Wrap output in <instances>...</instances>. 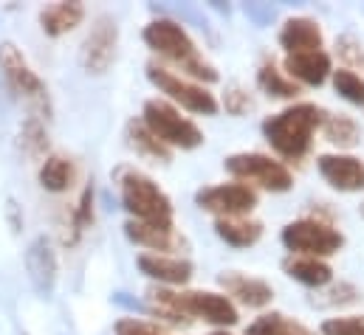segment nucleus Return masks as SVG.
<instances>
[{
	"instance_id": "nucleus-19",
	"label": "nucleus",
	"mask_w": 364,
	"mask_h": 335,
	"mask_svg": "<svg viewBox=\"0 0 364 335\" xmlns=\"http://www.w3.org/2000/svg\"><path fill=\"white\" fill-rule=\"evenodd\" d=\"M85 20V6L82 3H51L40 11V28L48 37H63L74 31Z\"/></svg>"
},
{
	"instance_id": "nucleus-20",
	"label": "nucleus",
	"mask_w": 364,
	"mask_h": 335,
	"mask_svg": "<svg viewBox=\"0 0 364 335\" xmlns=\"http://www.w3.org/2000/svg\"><path fill=\"white\" fill-rule=\"evenodd\" d=\"M215 234L232 248H252L263 237V223L249 217H220L215 220Z\"/></svg>"
},
{
	"instance_id": "nucleus-4",
	"label": "nucleus",
	"mask_w": 364,
	"mask_h": 335,
	"mask_svg": "<svg viewBox=\"0 0 364 335\" xmlns=\"http://www.w3.org/2000/svg\"><path fill=\"white\" fill-rule=\"evenodd\" d=\"M119 192H122V206L133 214L136 223L173 229V220H176L173 200L161 192V186L153 177L136 169H124L119 175Z\"/></svg>"
},
{
	"instance_id": "nucleus-2",
	"label": "nucleus",
	"mask_w": 364,
	"mask_h": 335,
	"mask_svg": "<svg viewBox=\"0 0 364 335\" xmlns=\"http://www.w3.org/2000/svg\"><path fill=\"white\" fill-rule=\"evenodd\" d=\"M153 310L173 324H181L186 319H200L215 327H235L237 324V307L229 296L212 293V290H186V293H173V290H153L150 293Z\"/></svg>"
},
{
	"instance_id": "nucleus-13",
	"label": "nucleus",
	"mask_w": 364,
	"mask_h": 335,
	"mask_svg": "<svg viewBox=\"0 0 364 335\" xmlns=\"http://www.w3.org/2000/svg\"><path fill=\"white\" fill-rule=\"evenodd\" d=\"M316 169L328 186L336 192H362L364 189V164L353 155H319Z\"/></svg>"
},
{
	"instance_id": "nucleus-28",
	"label": "nucleus",
	"mask_w": 364,
	"mask_h": 335,
	"mask_svg": "<svg viewBox=\"0 0 364 335\" xmlns=\"http://www.w3.org/2000/svg\"><path fill=\"white\" fill-rule=\"evenodd\" d=\"M20 144L28 155H43L48 150V136H46V127L37 121V119H28L20 130Z\"/></svg>"
},
{
	"instance_id": "nucleus-18",
	"label": "nucleus",
	"mask_w": 364,
	"mask_h": 335,
	"mask_svg": "<svg viewBox=\"0 0 364 335\" xmlns=\"http://www.w3.org/2000/svg\"><path fill=\"white\" fill-rule=\"evenodd\" d=\"M282 270L305 287H325L333 279V268L325 259H316V256H296L294 253L282 262Z\"/></svg>"
},
{
	"instance_id": "nucleus-14",
	"label": "nucleus",
	"mask_w": 364,
	"mask_h": 335,
	"mask_svg": "<svg viewBox=\"0 0 364 335\" xmlns=\"http://www.w3.org/2000/svg\"><path fill=\"white\" fill-rule=\"evenodd\" d=\"M220 287L226 290V296H232L235 302H240L243 307H252V310H263L269 307L274 299V287L269 282L257 279V276H246V273H223L220 276Z\"/></svg>"
},
{
	"instance_id": "nucleus-11",
	"label": "nucleus",
	"mask_w": 364,
	"mask_h": 335,
	"mask_svg": "<svg viewBox=\"0 0 364 335\" xmlns=\"http://www.w3.org/2000/svg\"><path fill=\"white\" fill-rule=\"evenodd\" d=\"M0 71L14 93H20L26 99H43L46 96L43 79L31 71L28 60L23 57V51L14 43H0Z\"/></svg>"
},
{
	"instance_id": "nucleus-22",
	"label": "nucleus",
	"mask_w": 364,
	"mask_h": 335,
	"mask_svg": "<svg viewBox=\"0 0 364 335\" xmlns=\"http://www.w3.org/2000/svg\"><path fill=\"white\" fill-rule=\"evenodd\" d=\"M322 133L325 138L339 147V150H350L362 141V127L353 116L348 113H325V121H322Z\"/></svg>"
},
{
	"instance_id": "nucleus-12",
	"label": "nucleus",
	"mask_w": 364,
	"mask_h": 335,
	"mask_svg": "<svg viewBox=\"0 0 364 335\" xmlns=\"http://www.w3.org/2000/svg\"><path fill=\"white\" fill-rule=\"evenodd\" d=\"M26 270L31 279V287L40 296H51L54 285H57V253L51 248L48 237H37L28 248H26Z\"/></svg>"
},
{
	"instance_id": "nucleus-5",
	"label": "nucleus",
	"mask_w": 364,
	"mask_h": 335,
	"mask_svg": "<svg viewBox=\"0 0 364 335\" xmlns=\"http://www.w3.org/2000/svg\"><path fill=\"white\" fill-rule=\"evenodd\" d=\"M141 124L164 144V147H178V150H195L203 144V133L195 121L181 116L178 107H173L164 99H150L144 101L141 110Z\"/></svg>"
},
{
	"instance_id": "nucleus-30",
	"label": "nucleus",
	"mask_w": 364,
	"mask_h": 335,
	"mask_svg": "<svg viewBox=\"0 0 364 335\" xmlns=\"http://www.w3.org/2000/svg\"><path fill=\"white\" fill-rule=\"evenodd\" d=\"M71 220H74V234H82L93 223V186H88V189L82 192V197H80V203H77Z\"/></svg>"
},
{
	"instance_id": "nucleus-17",
	"label": "nucleus",
	"mask_w": 364,
	"mask_h": 335,
	"mask_svg": "<svg viewBox=\"0 0 364 335\" xmlns=\"http://www.w3.org/2000/svg\"><path fill=\"white\" fill-rule=\"evenodd\" d=\"M139 270L161 285H186L192 279V262L167 253H141Z\"/></svg>"
},
{
	"instance_id": "nucleus-31",
	"label": "nucleus",
	"mask_w": 364,
	"mask_h": 335,
	"mask_svg": "<svg viewBox=\"0 0 364 335\" xmlns=\"http://www.w3.org/2000/svg\"><path fill=\"white\" fill-rule=\"evenodd\" d=\"M223 104H226V110H229L232 116H243V113H249V110L255 107L252 96H249L246 90H240V87H229Z\"/></svg>"
},
{
	"instance_id": "nucleus-15",
	"label": "nucleus",
	"mask_w": 364,
	"mask_h": 335,
	"mask_svg": "<svg viewBox=\"0 0 364 335\" xmlns=\"http://www.w3.org/2000/svg\"><path fill=\"white\" fill-rule=\"evenodd\" d=\"M285 77L296 84H311L319 87L333 68H331V54L328 51H302V54H285Z\"/></svg>"
},
{
	"instance_id": "nucleus-27",
	"label": "nucleus",
	"mask_w": 364,
	"mask_h": 335,
	"mask_svg": "<svg viewBox=\"0 0 364 335\" xmlns=\"http://www.w3.org/2000/svg\"><path fill=\"white\" fill-rule=\"evenodd\" d=\"M333 87H336V93L345 99V101H350V104H362L364 107V79L359 74H353L350 68H339V71H333Z\"/></svg>"
},
{
	"instance_id": "nucleus-1",
	"label": "nucleus",
	"mask_w": 364,
	"mask_h": 335,
	"mask_svg": "<svg viewBox=\"0 0 364 335\" xmlns=\"http://www.w3.org/2000/svg\"><path fill=\"white\" fill-rule=\"evenodd\" d=\"M325 110L314 101H296L263 121V136L285 161H302L314 147V133L322 127Z\"/></svg>"
},
{
	"instance_id": "nucleus-33",
	"label": "nucleus",
	"mask_w": 364,
	"mask_h": 335,
	"mask_svg": "<svg viewBox=\"0 0 364 335\" xmlns=\"http://www.w3.org/2000/svg\"><path fill=\"white\" fill-rule=\"evenodd\" d=\"M116 335H161L156 324L141 322V319H122L116 322Z\"/></svg>"
},
{
	"instance_id": "nucleus-29",
	"label": "nucleus",
	"mask_w": 364,
	"mask_h": 335,
	"mask_svg": "<svg viewBox=\"0 0 364 335\" xmlns=\"http://www.w3.org/2000/svg\"><path fill=\"white\" fill-rule=\"evenodd\" d=\"M322 335H364V316H339L322 322Z\"/></svg>"
},
{
	"instance_id": "nucleus-25",
	"label": "nucleus",
	"mask_w": 364,
	"mask_h": 335,
	"mask_svg": "<svg viewBox=\"0 0 364 335\" xmlns=\"http://www.w3.org/2000/svg\"><path fill=\"white\" fill-rule=\"evenodd\" d=\"M127 138H130V147L139 153V155H144V158H150V161H170V147H164L141 121H130L127 124Z\"/></svg>"
},
{
	"instance_id": "nucleus-6",
	"label": "nucleus",
	"mask_w": 364,
	"mask_h": 335,
	"mask_svg": "<svg viewBox=\"0 0 364 335\" xmlns=\"http://www.w3.org/2000/svg\"><path fill=\"white\" fill-rule=\"evenodd\" d=\"M279 240H282V246L291 253H296V256H316V259L333 256V253L342 251V246H345L342 231H336L331 223L316 220V217H302V220L288 223L282 229Z\"/></svg>"
},
{
	"instance_id": "nucleus-9",
	"label": "nucleus",
	"mask_w": 364,
	"mask_h": 335,
	"mask_svg": "<svg viewBox=\"0 0 364 335\" xmlns=\"http://www.w3.org/2000/svg\"><path fill=\"white\" fill-rule=\"evenodd\" d=\"M195 203L220 217H246L255 206H257V192L246 183H218V186H206L195 194Z\"/></svg>"
},
{
	"instance_id": "nucleus-35",
	"label": "nucleus",
	"mask_w": 364,
	"mask_h": 335,
	"mask_svg": "<svg viewBox=\"0 0 364 335\" xmlns=\"http://www.w3.org/2000/svg\"><path fill=\"white\" fill-rule=\"evenodd\" d=\"M362 214H364V203H362Z\"/></svg>"
},
{
	"instance_id": "nucleus-7",
	"label": "nucleus",
	"mask_w": 364,
	"mask_h": 335,
	"mask_svg": "<svg viewBox=\"0 0 364 335\" xmlns=\"http://www.w3.org/2000/svg\"><path fill=\"white\" fill-rule=\"evenodd\" d=\"M226 172L237 177V183H255L266 192H288L294 186V175L282 161L266 153H235L226 158Z\"/></svg>"
},
{
	"instance_id": "nucleus-24",
	"label": "nucleus",
	"mask_w": 364,
	"mask_h": 335,
	"mask_svg": "<svg viewBox=\"0 0 364 335\" xmlns=\"http://www.w3.org/2000/svg\"><path fill=\"white\" fill-rule=\"evenodd\" d=\"M257 84L272 99H296L299 96V84L288 79L285 71H279L274 62H263L257 68Z\"/></svg>"
},
{
	"instance_id": "nucleus-23",
	"label": "nucleus",
	"mask_w": 364,
	"mask_h": 335,
	"mask_svg": "<svg viewBox=\"0 0 364 335\" xmlns=\"http://www.w3.org/2000/svg\"><path fill=\"white\" fill-rule=\"evenodd\" d=\"M74 183V164L65 155H48L40 167V186L46 192H65Z\"/></svg>"
},
{
	"instance_id": "nucleus-10",
	"label": "nucleus",
	"mask_w": 364,
	"mask_h": 335,
	"mask_svg": "<svg viewBox=\"0 0 364 335\" xmlns=\"http://www.w3.org/2000/svg\"><path fill=\"white\" fill-rule=\"evenodd\" d=\"M116 45H119V26L113 17L102 14L96 17L82 43V65L88 74H105L116 57Z\"/></svg>"
},
{
	"instance_id": "nucleus-8",
	"label": "nucleus",
	"mask_w": 364,
	"mask_h": 335,
	"mask_svg": "<svg viewBox=\"0 0 364 335\" xmlns=\"http://www.w3.org/2000/svg\"><path fill=\"white\" fill-rule=\"evenodd\" d=\"M147 79L159 87V93H164L167 99H173L176 104H181L183 110L195 113V116H215L220 110L215 93H209L203 84L183 79L178 74H173L164 65H147Z\"/></svg>"
},
{
	"instance_id": "nucleus-34",
	"label": "nucleus",
	"mask_w": 364,
	"mask_h": 335,
	"mask_svg": "<svg viewBox=\"0 0 364 335\" xmlns=\"http://www.w3.org/2000/svg\"><path fill=\"white\" fill-rule=\"evenodd\" d=\"M209 335H229L226 330H215V333H209Z\"/></svg>"
},
{
	"instance_id": "nucleus-21",
	"label": "nucleus",
	"mask_w": 364,
	"mask_h": 335,
	"mask_svg": "<svg viewBox=\"0 0 364 335\" xmlns=\"http://www.w3.org/2000/svg\"><path fill=\"white\" fill-rule=\"evenodd\" d=\"M124 234H127L130 243H136V246H141V248L153 253L176 251L181 246V240L173 229H159V226H147V223H136V220H130L124 226Z\"/></svg>"
},
{
	"instance_id": "nucleus-32",
	"label": "nucleus",
	"mask_w": 364,
	"mask_h": 335,
	"mask_svg": "<svg viewBox=\"0 0 364 335\" xmlns=\"http://www.w3.org/2000/svg\"><path fill=\"white\" fill-rule=\"evenodd\" d=\"M336 51H339V57H342L348 65H362L364 62V51L356 37H348V34L339 37V40H336Z\"/></svg>"
},
{
	"instance_id": "nucleus-3",
	"label": "nucleus",
	"mask_w": 364,
	"mask_h": 335,
	"mask_svg": "<svg viewBox=\"0 0 364 335\" xmlns=\"http://www.w3.org/2000/svg\"><path fill=\"white\" fill-rule=\"evenodd\" d=\"M144 43L159 57H164L167 62L181 68V74H186L192 82H218V71L200 57V51L195 48L192 37L186 34L181 23H176L170 17L150 20L144 26Z\"/></svg>"
},
{
	"instance_id": "nucleus-26",
	"label": "nucleus",
	"mask_w": 364,
	"mask_h": 335,
	"mask_svg": "<svg viewBox=\"0 0 364 335\" xmlns=\"http://www.w3.org/2000/svg\"><path fill=\"white\" fill-rule=\"evenodd\" d=\"M246 335H316L311 333L305 324L282 316V313H266L260 319H255L249 327H246Z\"/></svg>"
},
{
	"instance_id": "nucleus-16",
	"label": "nucleus",
	"mask_w": 364,
	"mask_h": 335,
	"mask_svg": "<svg viewBox=\"0 0 364 335\" xmlns=\"http://www.w3.org/2000/svg\"><path fill=\"white\" fill-rule=\"evenodd\" d=\"M279 45L285 48V54L322 51V28L311 17H288L279 28Z\"/></svg>"
}]
</instances>
